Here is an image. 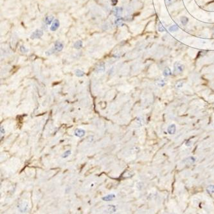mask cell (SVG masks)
<instances>
[{
    "label": "cell",
    "instance_id": "cell-13",
    "mask_svg": "<svg viewBox=\"0 0 214 214\" xmlns=\"http://www.w3.org/2000/svg\"><path fill=\"white\" fill-rule=\"evenodd\" d=\"M73 46H74L75 48L78 49V50L80 48H81L82 47V42L81 41H77L76 43L74 44Z\"/></svg>",
    "mask_w": 214,
    "mask_h": 214
},
{
    "label": "cell",
    "instance_id": "cell-4",
    "mask_svg": "<svg viewBox=\"0 0 214 214\" xmlns=\"http://www.w3.org/2000/svg\"><path fill=\"white\" fill-rule=\"evenodd\" d=\"M122 8H121V7H116L113 10V13H114V16L116 17L120 18L122 14Z\"/></svg>",
    "mask_w": 214,
    "mask_h": 214
},
{
    "label": "cell",
    "instance_id": "cell-21",
    "mask_svg": "<svg viewBox=\"0 0 214 214\" xmlns=\"http://www.w3.org/2000/svg\"><path fill=\"white\" fill-rule=\"evenodd\" d=\"M158 30H159V32H164L165 31V28L163 25L161 23H159V24H158Z\"/></svg>",
    "mask_w": 214,
    "mask_h": 214
},
{
    "label": "cell",
    "instance_id": "cell-3",
    "mask_svg": "<svg viewBox=\"0 0 214 214\" xmlns=\"http://www.w3.org/2000/svg\"><path fill=\"white\" fill-rule=\"evenodd\" d=\"M59 25H60V23L58 19H54V21H53V23H52V26H50V30L52 31H55L58 29V28L59 27Z\"/></svg>",
    "mask_w": 214,
    "mask_h": 214
},
{
    "label": "cell",
    "instance_id": "cell-27",
    "mask_svg": "<svg viewBox=\"0 0 214 214\" xmlns=\"http://www.w3.org/2000/svg\"><path fill=\"white\" fill-rule=\"evenodd\" d=\"M183 83H181V82L178 83V84L176 85V87H177L178 88H181V87L183 86Z\"/></svg>",
    "mask_w": 214,
    "mask_h": 214
},
{
    "label": "cell",
    "instance_id": "cell-19",
    "mask_svg": "<svg viewBox=\"0 0 214 214\" xmlns=\"http://www.w3.org/2000/svg\"><path fill=\"white\" fill-rule=\"evenodd\" d=\"M178 29H179L178 26H177V25H176V24H174V25H172L171 26H170L169 29V30L170 32H173L177 31Z\"/></svg>",
    "mask_w": 214,
    "mask_h": 214
},
{
    "label": "cell",
    "instance_id": "cell-29",
    "mask_svg": "<svg viewBox=\"0 0 214 214\" xmlns=\"http://www.w3.org/2000/svg\"></svg>",
    "mask_w": 214,
    "mask_h": 214
},
{
    "label": "cell",
    "instance_id": "cell-20",
    "mask_svg": "<svg viewBox=\"0 0 214 214\" xmlns=\"http://www.w3.org/2000/svg\"><path fill=\"white\" fill-rule=\"evenodd\" d=\"M71 151L70 150H66V152H64V154H62V158H66L68 157V156L71 154Z\"/></svg>",
    "mask_w": 214,
    "mask_h": 214
},
{
    "label": "cell",
    "instance_id": "cell-15",
    "mask_svg": "<svg viewBox=\"0 0 214 214\" xmlns=\"http://www.w3.org/2000/svg\"><path fill=\"white\" fill-rule=\"evenodd\" d=\"M115 24L118 26H122L124 24V21H123L122 19H120V18H118L115 21Z\"/></svg>",
    "mask_w": 214,
    "mask_h": 214
},
{
    "label": "cell",
    "instance_id": "cell-22",
    "mask_svg": "<svg viewBox=\"0 0 214 214\" xmlns=\"http://www.w3.org/2000/svg\"><path fill=\"white\" fill-rule=\"evenodd\" d=\"M54 51H55V48H54V47L52 49H51V50H50L49 51H47L46 52V54L47 55H52V54H54Z\"/></svg>",
    "mask_w": 214,
    "mask_h": 214
},
{
    "label": "cell",
    "instance_id": "cell-2",
    "mask_svg": "<svg viewBox=\"0 0 214 214\" xmlns=\"http://www.w3.org/2000/svg\"><path fill=\"white\" fill-rule=\"evenodd\" d=\"M43 32L41 30H36L35 31H34L33 33L32 34L31 36H30V38L32 39H38L40 38L41 37L43 36Z\"/></svg>",
    "mask_w": 214,
    "mask_h": 214
},
{
    "label": "cell",
    "instance_id": "cell-11",
    "mask_svg": "<svg viewBox=\"0 0 214 214\" xmlns=\"http://www.w3.org/2000/svg\"><path fill=\"white\" fill-rule=\"evenodd\" d=\"M54 17L53 16H47V17H46V19H45V23H46V24L47 25H49V24H50L52 23V21H54Z\"/></svg>",
    "mask_w": 214,
    "mask_h": 214
},
{
    "label": "cell",
    "instance_id": "cell-25",
    "mask_svg": "<svg viewBox=\"0 0 214 214\" xmlns=\"http://www.w3.org/2000/svg\"><path fill=\"white\" fill-rule=\"evenodd\" d=\"M20 51H21V52H23V53H26V52H27L28 50L24 46H21L20 47Z\"/></svg>",
    "mask_w": 214,
    "mask_h": 214
},
{
    "label": "cell",
    "instance_id": "cell-7",
    "mask_svg": "<svg viewBox=\"0 0 214 214\" xmlns=\"http://www.w3.org/2000/svg\"><path fill=\"white\" fill-rule=\"evenodd\" d=\"M54 48L57 52H60L63 49V45L60 42H56L54 45Z\"/></svg>",
    "mask_w": 214,
    "mask_h": 214
},
{
    "label": "cell",
    "instance_id": "cell-10",
    "mask_svg": "<svg viewBox=\"0 0 214 214\" xmlns=\"http://www.w3.org/2000/svg\"><path fill=\"white\" fill-rule=\"evenodd\" d=\"M104 69H105V64H104V62H102L97 68L96 71L98 73H102L104 71Z\"/></svg>",
    "mask_w": 214,
    "mask_h": 214
},
{
    "label": "cell",
    "instance_id": "cell-9",
    "mask_svg": "<svg viewBox=\"0 0 214 214\" xmlns=\"http://www.w3.org/2000/svg\"><path fill=\"white\" fill-rule=\"evenodd\" d=\"M195 158L194 157H189V158H187V159H185L183 162L185 163L186 164L191 165V164H192V163H195Z\"/></svg>",
    "mask_w": 214,
    "mask_h": 214
},
{
    "label": "cell",
    "instance_id": "cell-24",
    "mask_svg": "<svg viewBox=\"0 0 214 214\" xmlns=\"http://www.w3.org/2000/svg\"><path fill=\"white\" fill-rule=\"evenodd\" d=\"M158 85L160 87L164 86L165 85V82L163 80H161L160 81H159L158 82Z\"/></svg>",
    "mask_w": 214,
    "mask_h": 214
},
{
    "label": "cell",
    "instance_id": "cell-23",
    "mask_svg": "<svg viewBox=\"0 0 214 214\" xmlns=\"http://www.w3.org/2000/svg\"><path fill=\"white\" fill-rule=\"evenodd\" d=\"M175 1H176V0H165L166 5L168 6L170 5H172L174 2H175Z\"/></svg>",
    "mask_w": 214,
    "mask_h": 214
},
{
    "label": "cell",
    "instance_id": "cell-16",
    "mask_svg": "<svg viewBox=\"0 0 214 214\" xmlns=\"http://www.w3.org/2000/svg\"><path fill=\"white\" fill-rule=\"evenodd\" d=\"M206 191L208 193H214V185H210L208 186V187H207L206 188Z\"/></svg>",
    "mask_w": 214,
    "mask_h": 214
},
{
    "label": "cell",
    "instance_id": "cell-1",
    "mask_svg": "<svg viewBox=\"0 0 214 214\" xmlns=\"http://www.w3.org/2000/svg\"><path fill=\"white\" fill-rule=\"evenodd\" d=\"M185 68V66L183 64H181L179 62H175L174 65V72L176 74L178 73H181L183 71Z\"/></svg>",
    "mask_w": 214,
    "mask_h": 214
},
{
    "label": "cell",
    "instance_id": "cell-12",
    "mask_svg": "<svg viewBox=\"0 0 214 214\" xmlns=\"http://www.w3.org/2000/svg\"><path fill=\"white\" fill-rule=\"evenodd\" d=\"M163 75H164L165 77L170 76V75H171V74H172V71H171V70L170 69V68H166L165 69H164V71H163Z\"/></svg>",
    "mask_w": 214,
    "mask_h": 214
},
{
    "label": "cell",
    "instance_id": "cell-8",
    "mask_svg": "<svg viewBox=\"0 0 214 214\" xmlns=\"http://www.w3.org/2000/svg\"><path fill=\"white\" fill-rule=\"evenodd\" d=\"M115 197L116 196L114 193H111V194H109V195H106L105 197H102V200L104 201H112L113 199H114Z\"/></svg>",
    "mask_w": 214,
    "mask_h": 214
},
{
    "label": "cell",
    "instance_id": "cell-17",
    "mask_svg": "<svg viewBox=\"0 0 214 214\" xmlns=\"http://www.w3.org/2000/svg\"><path fill=\"white\" fill-rule=\"evenodd\" d=\"M188 21V17H185V16H183V17H181V23L183 24V25H186V24H187Z\"/></svg>",
    "mask_w": 214,
    "mask_h": 214
},
{
    "label": "cell",
    "instance_id": "cell-14",
    "mask_svg": "<svg viewBox=\"0 0 214 214\" xmlns=\"http://www.w3.org/2000/svg\"><path fill=\"white\" fill-rule=\"evenodd\" d=\"M116 206L114 205H108L107 206V211L109 213H114L116 212Z\"/></svg>",
    "mask_w": 214,
    "mask_h": 214
},
{
    "label": "cell",
    "instance_id": "cell-6",
    "mask_svg": "<svg viewBox=\"0 0 214 214\" xmlns=\"http://www.w3.org/2000/svg\"><path fill=\"white\" fill-rule=\"evenodd\" d=\"M176 131V126L175 124L170 125L167 129V132L170 135H174Z\"/></svg>",
    "mask_w": 214,
    "mask_h": 214
},
{
    "label": "cell",
    "instance_id": "cell-5",
    "mask_svg": "<svg viewBox=\"0 0 214 214\" xmlns=\"http://www.w3.org/2000/svg\"><path fill=\"white\" fill-rule=\"evenodd\" d=\"M74 135H75L76 136L81 138V137H83L84 136L85 131L84 130L81 129H77L75 131Z\"/></svg>",
    "mask_w": 214,
    "mask_h": 214
},
{
    "label": "cell",
    "instance_id": "cell-28",
    "mask_svg": "<svg viewBox=\"0 0 214 214\" xmlns=\"http://www.w3.org/2000/svg\"><path fill=\"white\" fill-rule=\"evenodd\" d=\"M111 3L113 6H115L117 3V0H111Z\"/></svg>",
    "mask_w": 214,
    "mask_h": 214
},
{
    "label": "cell",
    "instance_id": "cell-18",
    "mask_svg": "<svg viewBox=\"0 0 214 214\" xmlns=\"http://www.w3.org/2000/svg\"><path fill=\"white\" fill-rule=\"evenodd\" d=\"M75 75L79 77H82L84 75V71L80 70V69H77L75 71Z\"/></svg>",
    "mask_w": 214,
    "mask_h": 214
},
{
    "label": "cell",
    "instance_id": "cell-26",
    "mask_svg": "<svg viewBox=\"0 0 214 214\" xmlns=\"http://www.w3.org/2000/svg\"><path fill=\"white\" fill-rule=\"evenodd\" d=\"M0 131H1V135H3L5 133V131L4 128L2 127H1V129H0Z\"/></svg>",
    "mask_w": 214,
    "mask_h": 214
}]
</instances>
